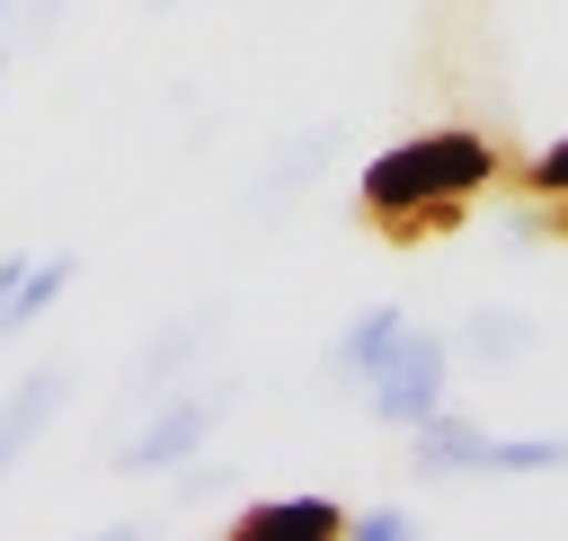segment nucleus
<instances>
[{
    "instance_id": "8",
    "label": "nucleus",
    "mask_w": 568,
    "mask_h": 541,
    "mask_svg": "<svg viewBox=\"0 0 568 541\" xmlns=\"http://www.w3.org/2000/svg\"><path fill=\"white\" fill-rule=\"evenodd\" d=\"M80 284V248H44V257H27V275H18V302H9V337H27L62 293Z\"/></svg>"
},
{
    "instance_id": "1",
    "label": "nucleus",
    "mask_w": 568,
    "mask_h": 541,
    "mask_svg": "<svg viewBox=\"0 0 568 541\" xmlns=\"http://www.w3.org/2000/svg\"><path fill=\"white\" fill-rule=\"evenodd\" d=\"M506 177V151L470 124H435V133H408L390 151L364 160L355 177V213L390 239V248H426L435 231H453L488 186Z\"/></svg>"
},
{
    "instance_id": "9",
    "label": "nucleus",
    "mask_w": 568,
    "mask_h": 541,
    "mask_svg": "<svg viewBox=\"0 0 568 541\" xmlns=\"http://www.w3.org/2000/svg\"><path fill=\"white\" fill-rule=\"evenodd\" d=\"M462 346H470V364H515V355H532V319L524 310H479Z\"/></svg>"
},
{
    "instance_id": "12",
    "label": "nucleus",
    "mask_w": 568,
    "mask_h": 541,
    "mask_svg": "<svg viewBox=\"0 0 568 541\" xmlns=\"http://www.w3.org/2000/svg\"><path fill=\"white\" fill-rule=\"evenodd\" d=\"M346 532H364V541H399V532H408V506H364Z\"/></svg>"
},
{
    "instance_id": "15",
    "label": "nucleus",
    "mask_w": 568,
    "mask_h": 541,
    "mask_svg": "<svg viewBox=\"0 0 568 541\" xmlns=\"http://www.w3.org/2000/svg\"><path fill=\"white\" fill-rule=\"evenodd\" d=\"M9 9H18V0H0V27H9Z\"/></svg>"
},
{
    "instance_id": "14",
    "label": "nucleus",
    "mask_w": 568,
    "mask_h": 541,
    "mask_svg": "<svg viewBox=\"0 0 568 541\" xmlns=\"http://www.w3.org/2000/svg\"><path fill=\"white\" fill-rule=\"evenodd\" d=\"M0 80H9V35H0Z\"/></svg>"
},
{
    "instance_id": "11",
    "label": "nucleus",
    "mask_w": 568,
    "mask_h": 541,
    "mask_svg": "<svg viewBox=\"0 0 568 541\" xmlns=\"http://www.w3.org/2000/svg\"><path fill=\"white\" fill-rule=\"evenodd\" d=\"M515 195H524V204H559V195H568V133L541 142V151L515 169Z\"/></svg>"
},
{
    "instance_id": "7",
    "label": "nucleus",
    "mask_w": 568,
    "mask_h": 541,
    "mask_svg": "<svg viewBox=\"0 0 568 541\" xmlns=\"http://www.w3.org/2000/svg\"><path fill=\"white\" fill-rule=\"evenodd\" d=\"M399 328H408V310H399V302H373V310H355V319L337 328V346H328V381L364 390V381H373V364L399 346Z\"/></svg>"
},
{
    "instance_id": "16",
    "label": "nucleus",
    "mask_w": 568,
    "mask_h": 541,
    "mask_svg": "<svg viewBox=\"0 0 568 541\" xmlns=\"http://www.w3.org/2000/svg\"><path fill=\"white\" fill-rule=\"evenodd\" d=\"M151 9H178V0H151Z\"/></svg>"
},
{
    "instance_id": "3",
    "label": "nucleus",
    "mask_w": 568,
    "mask_h": 541,
    "mask_svg": "<svg viewBox=\"0 0 568 541\" xmlns=\"http://www.w3.org/2000/svg\"><path fill=\"white\" fill-rule=\"evenodd\" d=\"M222 408H231V381H195V390L151 399V417H142V426L115 443V470H124V479H151V470L195 461V452L222 435Z\"/></svg>"
},
{
    "instance_id": "4",
    "label": "nucleus",
    "mask_w": 568,
    "mask_h": 541,
    "mask_svg": "<svg viewBox=\"0 0 568 541\" xmlns=\"http://www.w3.org/2000/svg\"><path fill=\"white\" fill-rule=\"evenodd\" d=\"M444 372H453V346H444L435 328H399V346H390V355L373 364V381H364V408L408 435L417 417L444 408Z\"/></svg>"
},
{
    "instance_id": "13",
    "label": "nucleus",
    "mask_w": 568,
    "mask_h": 541,
    "mask_svg": "<svg viewBox=\"0 0 568 541\" xmlns=\"http://www.w3.org/2000/svg\"><path fill=\"white\" fill-rule=\"evenodd\" d=\"M18 275H27V257H0V337H9V302H18Z\"/></svg>"
},
{
    "instance_id": "10",
    "label": "nucleus",
    "mask_w": 568,
    "mask_h": 541,
    "mask_svg": "<svg viewBox=\"0 0 568 541\" xmlns=\"http://www.w3.org/2000/svg\"><path fill=\"white\" fill-rule=\"evenodd\" d=\"M204 328H213V319L195 310V319H178V328H169L160 346H142V355H133V390H160V381H169V372H178L186 355H204Z\"/></svg>"
},
{
    "instance_id": "5",
    "label": "nucleus",
    "mask_w": 568,
    "mask_h": 541,
    "mask_svg": "<svg viewBox=\"0 0 568 541\" xmlns=\"http://www.w3.org/2000/svg\"><path fill=\"white\" fill-rule=\"evenodd\" d=\"M62 399H71V364H62V355H53V364H36V372H27V381L0 399V479H9V470L36 452V435L62 417Z\"/></svg>"
},
{
    "instance_id": "2",
    "label": "nucleus",
    "mask_w": 568,
    "mask_h": 541,
    "mask_svg": "<svg viewBox=\"0 0 568 541\" xmlns=\"http://www.w3.org/2000/svg\"><path fill=\"white\" fill-rule=\"evenodd\" d=\"M408 470L417 479H532V470H568V435H497L462 408H435L408 426Z\"/></svg>"
},
{
    "instance_id": "6",
    "label": "nucleus",
    "mask_w": 568,
    "mask_h": 541,
    "mask_svg": "<svg viewBox=\"0 0 568 541\" xmlns=\"http://www.w3.org/2000/svg\"><path fill=\"white\" fill-rule=\"evenodd\" d=\"M355 514L337 506V497H257V506H240L231 514V532L240 541H266V532H293V541H337Z\"/></svg>"
}]
</instances>
